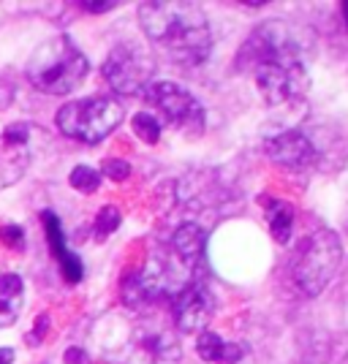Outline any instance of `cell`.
<instances>
[{"label": "cell", "mask_w": 348, "mask_h": 364, "mask_svg": "<svg viewBox=\"0 0 348 364\" xmlns=\"http://www.w3.org/2000/svg\"><path fill=\"white\" fill-rule=\"evenodd\" d=\"M182 350L174 332L164 326H139L131 337L125 364H180Z\"/></svg>", "instance_id": "30bf717a"}, {"label": "cell", "mask_w": 348, "mask_h": 364, "mask_svg": "<svg viewBox=\"0 0 348 364\" xmlns=\"http://www.w3.org/2000/svg\"><path fill=\"white\" fill-rule=\"evenodd\" d=\"M261 201L267 207V220H270V231H273L275 242H288L291 240V228H294V210H291V204L273 196H264Z\"/></svg>", "instance_id": "2e32d148"}, {"label": "cell", "mask_w": 348, "mask_h": 364, "mask_svg": "<svg viewBox=\"0 0 348 364\" xmlns=\"http://www.w3.org/2000/svg\"><path fill=\"white\" fill-rule=\"evenodd\" d=\"M134 131L139 134L142 141L155 144L161 139V122H158V117L152 112H139L137 117H134Z\"/></svg>", "instance_id": "e0dca14e"}, {"label": "cell", "mask_w": 348, "mask_h": 364, "mask_svg": "<svg viewBox=\"0 0 348 364\" xmlns=\"http://www.w3.org/2000/svg\"><path fill=\"white\" fill-rule=\"evenodd\" d=\"M343 16H346V25H348V3L343 6Z\"/></svg>", "instance_id": "cb8c5ba5"}, {"label": "cell", "mask_w": 348, "mask_h": 364, "mask_svg": "<svg viewBox=\"0 0 348 364\" xmlns=\"http://www.w3.org/2000/svg\"><path fill=\"white\" fill-rule=\"evenodd\" d=\"M82 9H85V11H93V14H101V11H112L115 3H112V0H85Z\"/></svg>", "instance_id": "7402d4cb"}, {"label": "cell", "mask_w": 348, "mask_h": 364, "mask_svg": "<svg viewBox=\"0 0 348 364\" xmlns=\"http://www.w3.org/2000/svg\"><path fill=\"white\" fill-rule=\"evenodd\" d=\"M340 258H343V242L332 228L313 231L300 247V253L294 256L291 274H294L297 289L302 291L305 296H318L334 277Z\"/></svg>", "instance_id": "277c9868"}, {"label": "cell", "mask_w": 348, "mask_h": 364, "mask_svg": "<svg viewBox=\"0 0 348 364\" xmlns=\"http://www.w3.org/2000/svg\"><path fill=\"white\" fill-rule=\"evenodd\" d=\"M90 71V63L68 36H55L33 52L28 63V79L33 87L49 95H65L76 90Z\"/></svg>", "instance_id": "3957f363"}, {"label": "cell", "mask_w": 348, "mask_h": 364, "mask_svg": "<svg viewBox=\"0 0 348 364\" xmlns=\"http://www.w3.org/2000/svg\"><path fill=\"white\" fill-rule=\"evenodd\" d=\"M240 63L253 74L258 92L270 104H288L300 98L310 85L305 41L288 22L261 25L248 38Z\"/></svg>", "instance_id": "6da1fadb"}, {"label": "cell", "mask_w": 348, "mask_h": 364, "mask_svg": "<svg viewBox=\"0 0 348 364\" xmlns=\"http://www.w3.org/2000/svg\"><path fill=\"white\" fill-rule=\"evenodd\" d=\"M41 134L44 131L31 122H14L0 134V191L14 185L28 171Z\"/></svg>", "instance_id": "ba28073f"}, {"label": "cell", "mask_w": 348, "mask_h": 364, "mask_svg": "<svg viewBox=\"0 0 348 364\" xmlns=\"http://www.w3.org/2000/svg\"><path fill=\"white\" fill-rule=\"evenodd\" d=\"M144 98L155 109V117H161L169 125L180 128L191 136H199L204 131V109L180 85H174V82H152L150 87L144 90Z\"/></svg>", "instance_id": "8992f818"}, {"label": "cell", "mask_w": 348, "mask_h": 364, "mask_svg": "<svg viewBox=\"0 0 348 364\" xmlns=\"http://www.w3.org/2000/svg\"><path fill=\"white\" fill-rule=\"evenodd\" d=\"M199 356L204 362H218V364H234L245 356V346H234V343H226L221 340L215 332H201L196 343Z\"/></svg>", "instance_id": "9a60e30c"}, {"label": "cell", "mask_w": 348, "mask_h": 364, "mask_svg": "<svg viewBox=\"0 0 348 364\" xmlns=\"http://www.w3.org/2000/svg\"><path fill=\"white\" fill-rule=\"evenodd\" d=\"M11 362H14V350L0 348V364H11Z\"/></svg>", "instance_id": "603a6c76"}, {"label": "cell", "mask_w": 348, "mask_h": 364, "mask_svg": "<svg viewBox=\"0 0 348 364\" xmlns=\"http://www.w3.org/2000/svg\"><path fill=\"white\" fill-rule=\"evenodd\" d=\"M172 250H174V258L180 261L182 267L196 277V272L204 267V256H207V234L196 223H185V226L174 231Z\"/></svg>", "instance_id": "7c38bea8"}, {"label": "cell", "mask_w": 348, "mask_h": 364, "mask_svg": "<svg viewBox=\"0 0 348 364\" xmlns=\"http://www.w3.org/2000/svg\"><path fill=\"white\" fill-rule=\"evenodd\" d=\"M212 313H215V296H212V291L199 277L191 280V283H185L172 296V316H174L177 329L185 334L207 332V323H210Z\"/></svg>", "instance_id": "9c48e42d"}, {"label": "cell", "mask_w": 348, "mask_h": 364, "mask_svg": "<svg viewBox=\"0 0 348 364\" xmlns=\"http://www.w3.org/2000/svg\"><path fill=\"white\" fill-rule=\"evenodd\" d=\"M122 122L120 101L109 95H93V98H79L71 101L58 112V128L68 139L85 141V144H98L104 141L117 125Z\"/></svg>", "instance_id": "5b68a950"}, {"label": "cell", "mask_w": 348, "mask_h": 364, "mask_svg": "<svg viewBox=\"0 0 348 364\" xmlns=\"http://www.w3.org/2000/svg\"><path fill=\"white\" fill-rule=\"evenodd\" d=\"M71 185H74L76 191H82V193H93L101 185V174L90 166H76L71 171Z\"/></svg>", "instance_id": "ac0fdd59"}, {"label": "cell", "mask_w": 348, "mask_h": 364, "mask_svg": "<svg viewBox=\"0 0 348 364\" xmlns=\"http://www.w3.org/2000/svg\"><path fill=\"white\" fill-rule=\"evenodd\" d=\"M104 174L106 177H112V180H125L128 174H131V166L125 164V161H115V158H109L104 164Z\"/></svg>", "instance_id": "ffe728a7"}, {"label": "cell", "mask_w": 348, "mask_h": 364, "mask_svg": "<svg viewBox=\"0 0 348 364\" xmlns=\"http://www.w3.org/2000/svg\"><path fill=\"white\" fill-rule=\"evenodd\" d=\"M0 240H6V245H11V240H16V247H22L25 234H22V228L19 226H3L0 228Z\"/></svg>", "instance_id": "44dd1931"}, {"label": "cell", "mask_w": 348, "mask_h": 364, "mask_svg": "<svg viewBox=\"0 0 348 364\" xmlns=\"http://www.w3.org/2000/svg\"><path fill=\"white\" fill-rule=\"evenodd\" d=\"M25 302V286L22 277L14 272L0 274V326H9L19 318Z\"/></svg>", "instance_id": "5bb4252c"}, {"label": "cell", "mask_w": 348, "mask_h": 364, "mask_svg": "<svg viewBox=\"0 0 348 364\" xmlns=\"http://www.w3.org/2000/svg\"><path fill=\"white\" fill-rule=\"evenodd\" d=\"M264 147H267L275 164L294 168V171H302L316 161V150H313L310 139L305 136L302 131H283L278 136L267 139Z\"/></svg>", "instance_id": "8fae6325"}, {"label": "cell", "mask_w": 348, "mask_h": 364, "mask_svg": "<svg viewBox=\"0 0 348 364\" xmlns=\"http://www.w3.org/2000/svg\"><path fill=\"white\" fill-rule=\"evenodd\" d=\"M117 226H120V213L115 207H104L101 215H98V220H95V234L106 237V234H112Z\"/></svg>", "instance_id": "d6986e66"}, {"label": "cell", "mask_w": 348, "mask_h": 364, "mask_svg": "<svg viewBox=\"0 0 348 364\" xmlns=\"http://www.w3.org/2000/svg\"><path fill=\"white\" fill-rule=\"evenodd\" d=\"M41 218H44L49 247H52V253L58 256V264H60V272H63V277H65V283H79V280H82V261H79V256H74V253L65 247V237H63L58 215L46 210V213H41Z\"/></svg>", "instance_id": "4fadbf2b"}, {"label": "cell", "mask_w": 348, "mask_h": 364, "mask_svg": "<svg viewBox=\"0 0 348 364\" xmlns=\"http://www.w3.org/2000/svg\"><path fill=\"white\" fill-rule=\"evenodd\" d=\"M139 22L144 36L174 63L199 65L210 58V25L204 11L194 3H142Z\"/></svg>", "instance_id": "7a4b0ae2"}, {"label": "cell", "mask_w": 348, "mask_h": 364, "mask_svg": "<svg viewBox=\"0 0 348 364\" xmlns=\"http://www.w3.org/2000/svg\"><path fill=\"white\" fill-rule=\"evenodd\" d=\"M155 60L152 55L139 44H120L109 52L104 63V76L112 90L122 95H137L152 85Z\"/></svg>", "instance_id": "52a82bcc"}]
</instances>
